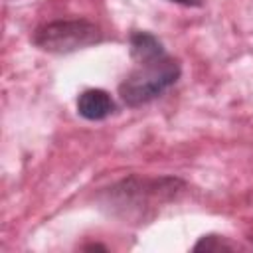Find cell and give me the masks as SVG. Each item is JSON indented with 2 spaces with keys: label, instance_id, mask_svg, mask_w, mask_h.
Instances as JSON below:
<instances>
[{
  "label": "cell",
  "instance_id": "obj_1",
  "mask_svg": "<svg viewBox=\"0 0 253 253\" xmlns=\"http://www.w3.org/2000/svg\"><path fill=\"white\" fill-rule=\"evenodd\" d=\"M128 53L132 69L117 87L119 99L128 109L152 103L178 83L182 65L152 32L132 30L128 36Z\"/></svg>",
  "mask_w": 253,
  "mask_h": 253
},
{
  "label": "cell",
  "instance_id": "obj_2",
  "mask_svg": "<svg viewBox=\"0 0 253 253\" xmlns=\"http://www.w3.org/2000/svg\"><path fill=\"white\" fill-rule=\"evenodd\" d=\"M186 190L178 176H140L130 174L99 192L101 208L123 223L142 225L152 221L162 208L176 202Z\"/></svg>",
  "mask_w": 253,
  "mask_h": 253
},
{
  "label": "cell",
  "instance_id": "obj_3",
  "mask_svg": "<svg viewBox=\"0 0 253 253\" xmlns=\"http://www.w3.org/2000/svg\"><path fill=\"white\" fill-rule=\"evenodd\" d=\"M99 24L87 18H59L34 28L30 42L34 47L53 55H67L103 42Z\"/></svg>",
  "mask_w": 253,
  "mask_h": 253
},
{
  "label": "cell",
  "instance_id": "obj_4",
  "mask_svg": "<svg viewBox=\"0 0 253 253\" xmlns=\"http://www.w3.org/2000/svg\"><path fill=\"white\" fill-rule=\"evenodd\" d=\"M75 105H77V115L85 121H91V123H99V121L109 119L117 109L111 93L105 89H99V87H91V89L81 91Z\"/></svg>",
  "mask_w": 253,
  "mask_h": 253
},
{
  "label": "cell",
  "instance_id": "obj_5",
  "mask_svg": "<svg viewBox=\"0 0 253 253\" xmlns=\"http://www.w3.org/2000/svg\"><path fill=\"white\" fill-rule=\"evenodd\" d=\"M194 251H233L237 249L235 243H231L227 237L223 235H215V233H208V235H202L196 245L192 247Z\"/></svg>",
  "mask_w": 253,
  "mask_h": 253
},
{
  "label": "cell",
  "instance_id": "obj_6",
  "mask_svg": "<svg viewBox=\"0 0 253 253\" xmlns=\"http://www.w3.org/2000/svg\"><path fill=\"white\" fill-rule=\"evenodd\" d=\"M168 2L184 6V8H200V6H204V0H168Z\"/></svg>",
  "mask_w": 253,
  "mask_h": 253
},
{
  "label": "cell",
  "instance_id": "obj_7",
  "mask_svg": "<svg viewBox=\"0 0 253 253\" xmlns=\"http://www.w3.org/2000/svg\"><path fill=\"white\" fill-rule=\"evenodd\" d=\"M81 249H85V251H95V249L107 251V247H105V245H101V243H87V245H83Z\"/></svg>",
  "mask_w": 253,
  "mask_h": 253
}]
</instances>
